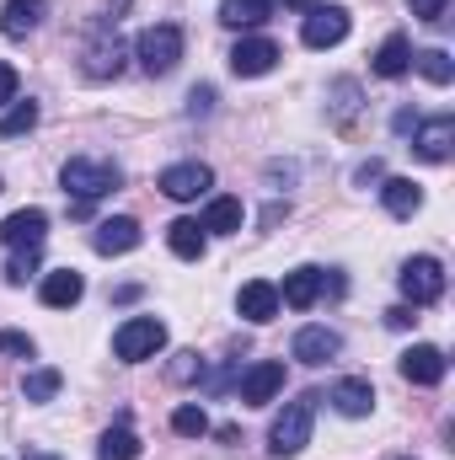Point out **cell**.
<instances>
[{
    "mask_svg": "<svg viewBox=\"0 0 455 460\" xmlns=\"http://www.w3.org/2000/svg\"><path fill=\"white\" fill-rule=\"evenodd\" d=\"M134 456H139V434L129 429V418H118L97 445V460H134Z\"/></svg>",
    "mask_w": 455,
    "mask_h": 460,
    "instance_id": "cell-26",
    "label": "cell"
},
{
    "mask_svg": "<svg viewBox=\"0 0 455 460\" xmlns=\"http://www.w3.org/2000/svg\"><path fill=\"white\" fill-rule=\"evenodd\" d=\"M451 145H455V118L451 113H434L424 123H413V155L418 161H451Z\"/></svg>",
    "mask_w": 455,
    "mask_h": 460,
    "instance_id": "cell-8",
    "label": "cell"
},
{
    "mask_svg": "<svg viewBox=\"0 0 455 460\" xmlns=\"http://www.w3.org/2000/svg\"><path fill=\"white\" fill-rule=\"evenodd\" d=\"M5 102H16V70L11 65H0V108Z\"/></svg>",
    "mask_w": 455,
    "mask_h": 460,
    "instance_id": "cell-38",
    "label": "cell"
},
{
    "mask_svg": "<svg viewBox=\"0 0 455 460\" xmlns=\"http://www.w3.org/2000/svg\"><path fill=\"white\" fill-rule=\"evenodd\" d=\"M322 289H327V268H295V273H284V289H279V305H290V311H311L317 300H322Z\"/></svg>",
    "mask_w": 455,
    "mask_h": 460,
    "instance_id": "cell-13",
    "label": "cell"
},
{
    "mask_svg": "<svg viewBox=\"0 0 455 460\" xmlns=\"http://www.w3.org/2000/svg\"><path fill=\"white\" fill-rule=\"evenodd\" d=\"M348 38V11L343 5H311L306 27H300V43L306 49H338Z\"/></svg>",
    "mask_w": 455,
    "mask_h": 460,
    "instance_id": "cell-10",
    "label": "cell"
},
{
    "mask_svg": "<svg viewBox=\"0 0 455 460\" xmlns=\"http://www.w3.org/2000/svg\"><path fill=\"white\" fill-rule=\"evenodd\" d=\"M59 385H65V375H59V369H32V375L22 380V396H27V402H54V396H59Z\"/></svg>",
    "mask_w": 455,
    "mask_h": 460,
    "instance_id": "cell-28",
    "label": "cell"
},
{
    "mask_svg": "<svg viewBox=\"0 0 455 460\" xmlns=\"http://www.w3.org/2000/svg\"><path fill=\"white\" fill-rule=\"evenodd\" d=\"M397 369H402V380H413V385H440L451 364H445V353H440L434 343H413L407 353H402Z\"/></svg>",
    "mask_w": 455,
    "mask_h": 460,
    "instance_id": "cell-14",
    "label": "cell"
},
{
    "mask_svg": "<svg viewBox=\"0 0 455 460\" xmlns=\"http://www.w3.org/2000/svg\"><path fill=\"white\" fill-rule=\"evenodd\" d=\"M188 113H193V118L215 113V86H193V92H188Z\"/></svg>",
    "mask_w": 455,
    "mask_h": 460,
    "instance_id": "cell-35",
    "label": "cell"
},
{
    "mask_svg": "<svg viewBox=\"0 0 455 460\" xmlns=\"http://www.w3.org/2000/svg\"><path fill=\"white\" fill-rule=\"evenodd\" d=\"M156 188H161L166 199H177V204H193V199H204V193L215 188V172H210L204 161H177V166L161 172Z\"/></svg>",
    "mask_w": 455,
    "mask_h": 460,
    "instance_id": "cell-7",
    "label": "cell"
},
{
    "mask_svg": "<svg viewBox=\"0 0 455 460\" xmlns=\"http://www.w3.org/2000/svg\"><path fill=\"white\" fill-rule=\"evenodd\" d=\"M333 108H338V118H348L359 108V86H353V81H338V86H333Z\"/></svg>",
    "mask_w": 455,
    "mask_h": 460,
    "instance_id": "cell-34",
    "label": "cell"
},
{
    "mask_svg": "<svg viewBox=\"0 0 455 460\" xmlns=\"http://www.w3.org/2000/svg\"><path fill=\"white\" fill-rule=\"evenodd\" d=\"M38 295H43V305H49V311H70V305L86 295V279H81L76 268H59V273H49V279H43V289H38Z\"/></svg>",
    "mask_w": 455,
    "mask_h": 460,
    "instance_id": "cell-22",
    "label": "cell"
},
{
    "mask_svg": "<svg viewBox=\"0 0 455 460\" xmlns=\"http://www.w3.org/2000/svg\"><path fill=\"white\" fill-rule=\"evenodd\" d=\"M397 284H402V295H407L413 311H418V305H434V300L445 295V262H440V257H413V262H402Z\"/></svg>",
    "mask_w": 455,
    "mask_h": 460,
    "instance_id": "cell-5",
    "label": "cell"
},
{
    "mask_svg": "<svg viewBox=\"0 0 455 460\" xmlns=\"http://www.w3.org/2000/svg\"><path fill=\"white\" fill-rule=\"evenodd\" d=\"M38 273V252H11V262H5V284H27Z\"/></svg>",
    "mask_w": 455,
    "mask_h": 460,
    "instance_id": "cell-31",
    "label": "cell"
},
{
    "mask_svg": "<svg viewBox=\"0 0 455 460\" xmlns=\"http://www.w3.org/2000/svg\"><path fill=\"white\" fill-rule=\"evenodd\" d=\"M166 375H172V380H199V375H204V358H199V353H177Z\"/></svg>",
    "mask_w": 455,
    "mask_h": 460,
    "instance_id": "cell-32",
    "label": "cell"
},
{
    "mask_svg": "<svg viewBox=\"0 0 455 460\" xmlns=\"http://www.w3.org/2000/svg\"><path fill=\"white\" fill-rule=\"evenodd\" d=\"M413 322H418V316H413V305H397V311H386V327H397V332H402V327H413Z\"/></svg>",
    "mask_w": 455,
    "mask_h": 460,
    "instance_id": "cell-39",
    "label": "cell"
},
{
    "mask_svg": "<svg viewBox=\"0 0 455 460\" xmlns=\"http://www.w3.org/2000/svg\"><path fill=\"white\" fill-rule=\"evenodd\" d=\"M380 177H386V166H380V161H364V166L353 172V182H359V188H370V182H380Z\"/></svg>",
    "mask_w": 455,
    "mask_h": 460,
    "instance_id": "cell-37",
    "label": "cell"
},
{
    "mask_svg": "<svg viewBox=\"0 0 455 460\" xmlns=\"http://www.w3.org/2000/svg\"><path fill=\"white\" fill-rule=\"evenodd\" d=\"M118 182H123V172H118V161H108V155H70L59 166V188L70 199V215H86L97 199L118 193Z\"/></svg>",
    "mask_w": 455,
    "mask_h": 460,
    "instance_id": "cell-1",
    "label": "cell"
},
{
    "mask_svg": "<svg viewBox=\"0 0 455 460\" xmlns=\"http://www.w3.org/2000/svg\"><path fill=\"white\" fill-rule=\"evenodd\" d=\"M134 59L145 75H172L177 59H183V27L177 22H156L134 38Z\"/></svg>",
    "mask_w": 455,
    "mask_h": 460,
    "instance_id": "cell-3",
    "label": "cell"
},
{
    "mask_svg": "<svg viewBox=\"0 0 455 460\" xmlns=\"http://www.w3.org/2000/svg\"><path fill=\"white\" fill-rule=\"evenodd\" d=\"M290 353H295L300 364H311V369H317V364H327V358H338V353H343V338L333 332V327H300V332H295V343H290Z\"/></svg>",
    "mask_w": 455,
    "mask_h": 460,
    "instance_id": "cell-16",
    "label": "cell"
},
{
    "mask_svg": "<svg viewBox=\"0 0 455 460\" xmlns=\"http://www.w3.org/2000/svg\"><path fill=\"white\" fill-rule=\"evenodd\" d=\"M327 402L338 407L343 418H370V407H375V385L359 380V375H348V380H338V385L327 391Z\"/></svg>",
    "mask_w": 455,
    "mask_h": 460,
    "instance_id": "cell-20",
    "label": "cell"
},
{
    "mask_svg": "<svg viewBox=\"0 0 455 460\" xmlns=\"http://www.w3.org/2000/svg\"><path fill=\"white\" fill-rule=\"evenodd\" d=\"M27 460H54V456H38V450H32V456H27Z\"/></svg>",
    "mask_w": 455,
    "mask_h": 460,
    "instance_id": "cell-41",
    "label": "cell"
},
{
    "mask_svg": "<svg viewBox=\"0 0 455 460\" xmlns=\"http://www.w3.org/2000/svg\"><path fill=\"white\" fill-rule=\"evenodd\" d=\"M236 391H241L246 407H268V402L284 391V364H279V358H257V364L236 380Z\"/></svg>",
    "mask_w": 455,
    "mask_h": 460,
    "instance_id": "cell-9",
    "label": "cell"
},
{
    "mask_svg": "<svg viewBox=\"0 0 455 460\" xmlns=\"http://www.w3.org/2000/svg\"><path fill=\"white\" fill-rule=\"evenodd\" d=\"M145 235H139V220H129V215H113V220H103V226L92 230V246L103 252V257H123V252H134Z\"/></svg>",
    "mask_w": 455,
    "mask_h": 460,
    "instance_id": "cell-17",
    "label": "cell"
},
{
    "mask_svg": "<svg viewBox=\"0 0 455 460\" xmlns=\"http://www.w3.org/2000/svg\"><path fill=\"white\" fill-rule=\"evenodd\" d=\"M407 11H413L418 22H434V27H440L445 11H451V0H407Z\"/></svg>",
    "mask_w": 455,
    "mask_h": 460,
    "instance_id": "cell-33",
    "label": "cell"
},
{
    "mask_svg": "<svg viewBox=\"0 0 455 460\" xmlns=\"http://www.w3.org/2000/svg\"><path fill=\"white\" fill-rule=\"evenodd\" d=\"M0 353H16V358H32L38 348H32V338H27V332H0Z\"/></svg>",
    "mask_w": 455,
    "mask_h": 460,
    "instance_id": "cell-36",
    "label": "cell"
},
{
    "mask_svg": "<svg viewBox=\"0 0 455 460\" xmlns=\"http://www.w3.org/2000/svg\"><path fill=\"white\" fill-rule=\"evenodd\" d=\"M268 16H273V0H220L226 27H263Z\"/></svg>",
    "mask_w": 455,
    "mask_h": 460,
    "instance_id": "cell-25",
    "label": "cell"
},
{
    "mask_svg": "<svg viewBox=\"0 0 455 460\" xmlns=\"http://www.w3.org/2000/svg\"><path fill=\"white\" fill-rule=\"evenodd\" d=\"M413 70V43H407V32H391L380 49H375V75L380 81H402Z\"/></svg>",
    "mask_w": 455,
    "mask_h": 460,
    "instance_id": "cell-21",
    "label": "cell"
},
{
    "mask_svg": "<svg viewBox=\"0 0 455 460\" xmlns=\"http://www.w3.org/2000/svg\"><path fill=\"white\" fill-rule=\"evenodd\" d=\"M172 429H177L183 439H204V434H210V418H204V407H177V412H172Z\"/></svg>",
    "mask_w": 455,
    "mask_h": 460,
    "instance_id": "cell-30",
    "label": "cell"
},
{
    "mask_svg": "<svg viewBox=\"0 0 455 460\" xmlns=\"http://www.w3.org/2000/svg\"><path fill=\"white\" fill-rule=\"evenodd\" d=\"M123 59H129V49L113 32V22H97V32L86 43V81H113L118 70H123Z\"/></svg>",
    "mask_w": 455,
    "mask_h": 460,
    "instance_id": "cell-6",
    "label": "cell"
},
{
    "mask_svg": "<svg viewBox=\"0 0 455 460\" xmlns=\"http://www.w3.org/2000/svg\"><path fill=\"white\" fill-rule=\"evenodd\" d=\"M380 204H386V215L413 220V215L424 209V188H418L413 177H386V182H380Z\"/></svg>",
    "mask_w": 455,
    "mask_h": 460,
    "instance_id": "cell-19",
    "label": "cell"
},
{
    "mask_svg": "<svg viewBox=\"0 0 455 460\" xmlns=\"http://www.w3.org/2000/svg\"><path fill=\"white\" fill-rule=\"evenodd\" d=\"M413 65H418L424 81H434V86H451L455 81V59L445 49H424V54H413Z\"/></svg>",
    "mask_w": 455,
    "mask_h": 460,
    "instance_id": "cell-27",
    "label": "cell"
},
{
    "mask_svg": "<svg viewBox=\"0 0 455 460\" xmlns=\"http://www.w3.org/2000/svg\"><path fill=\"white\" fill-rule=\"evenodd\" d=\"M43 235H49V215L43 209H16L0 220V241L11 252H43Z\"/></svg>",
    "mask_w": 455,
    "mask_h": 460,
    "instance_id": "cell-11",
    "label": "cell"
},
{
    "mask_svg": "<svg viewBox=\"0 0 455 460\" xmlns=\"http://www.w3.org/2000/svg\"><path fill=\"white\" fill-rule=\"evenodd\" d=\"M49 16V0H5L0 5V32L11 43H22L27 32H38V22Z\"/></svg>",
    "mask_w": 455,
    "mask_h": 460,
    "instance_id": "cell-18",
    "label": "cell"
},
{
    "mask_svg": "<svg viewBox=\"0 0 455 460\" xmlns=\"http://www.w3.org/2000/svg\"><path fill=\"white\" fill-rule=\"evenodd\" d=\"M166 246H172L183 262H199V257H204V246H210V235H204L199 220H172V226H166Z\"/></svg>",
    "mask_w": 455,
    "mask_h": 460,
    "instance_id": "cell-23",
    "label": "cell"
},
{
    "mask_svg": "<svg viewBox=\"0 0 455 460\" xmlns=\"http://www.w3.org/2000/svg\"><path fill=\"white\" fill-rule=\"evenodd\" d=\"M284 5H295V11H311V5H317V0H284Z\"/></svg>",
    "mask_w": 455,
    "mask_h": 460,
    "instance_id": "cell-40",
    "label": "cell"
},
{
    "mask_svg": "<svg viewBox=\"0 0 455 460\" xmlns=\"http://www.w3.org/2000/svg\"><path fill=\"white\" fill-rule=\"evenodd\" d=\"M38 123V102H11L5 118H0V139H16V134H27Z\"/></svg>",
    "mask_w": 455,
    "mask_h": 460,
    "instance_id": "cell-29",
    "label": "cell"
},
{
    "mask_svg": "<svg viewBox=\"0 0 455 460\" xmlns=\"http://www.w3.org/2000/svg\"><path fill=\"white\" fill-rule=\"evenodd\" d=\"M317 391H306V396H295L279 418H273V429H268V450L279 460H290V456H300L306 445H311V423H317Z\"/></svg>",
    "mask_w": 455,
    "mask_h": 460,
    "instance_id": "cell-2",
    "label": "cell"
},
{
    "mask_svg": "<svg viewBox=\"0 0 455 460\" xmlns=\"http://www.w3.org/2000/svg\"><path fill=\"white\" fill-rule=\"evenodd\" d=\"M241 220H246V209H241V199H215L210 209H204V235H236L241 230Z\"/></svg>",
    "mask_w": 455,
    "mask_h": 460,
    "instance_id": "cell-24",
    "label": "cell"
},
{
    "mask_svg": "<svg viewBox=\"0 0 455 460\" xmlns=\"http://www.w3.org/2000/svg\"><path fill=\"white\" fill-rule=\"evenodd\" d=\"M236 311H241L252 327L273 322V316H279V284H268V279H252V284H241V295H236Z\"/></svg>",
    "mask_w": 455,
    "mask_h": 460,
    "instance_id": "cell-15",
    "label": "cell"
},
{
    "mask_svg": "<svg viewBox=\"0 0 455 460\" xmlns=\"http://www.w3.org/2000/svg\"><path fill=\"white\" fill-rule=\"evenodd\" d=\"M279 65V43L273 38H241L236 49H230V75H241V81H257V75H268Z\"/></svg>",
    "mask_w": 455,
    "mask_h": 460,
    "instance_id": "cell-12",
    "label": "cell"
},
{
    "mask_svg": "<svg viewBox=\"0 0 455 460\" xmlns=\"http://www.w3.org/2000/svg\"><path fill=\"white\" fill-rule=\"evenodd\" d=\"M0 188H5V182H0Z\"/></svg>",
    "mask_w": 455,
    "mask_h": 460,
    "instance_id": "cell-42",
    "label": "cell"
},
{
    "mask_svg": "<svg viewBox=\"0 0 455 460\" xmlns=\"http://www.w3.org/2000/svg\"><path fill=\"white\" fill-rule=\"evenodd\" d=\"M161 348H166V327H161L156 316H129L113 332V353L123 364H145V358H156Z\"/></svg>",
    "mask_w": 455,
    "mask_h": 460,
    "instance_id": "cell-4",
    "label": "cell"
}]
</instances>
